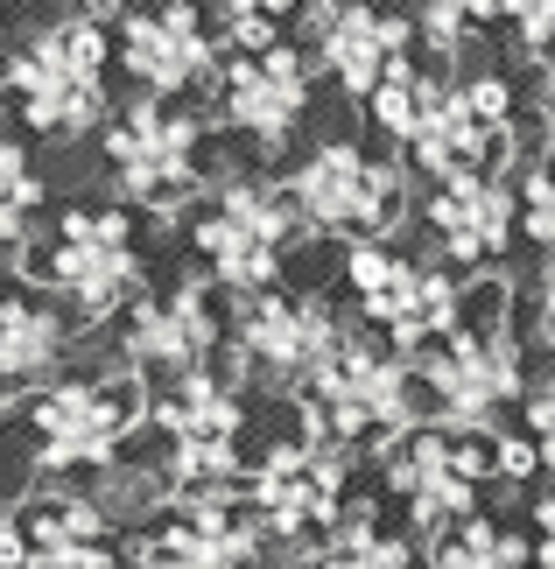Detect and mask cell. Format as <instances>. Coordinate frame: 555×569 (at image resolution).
<instances>
[{
	"mask_svg": "<svg viewBox=\"0 0 555 569\" xmlns=\"http://www.w3.org/2000/svg\"><path fill=\"white\" fill-rule=\"evenodd\" d=\"M506 274L464 281V331L450 345H436L429 359H415V380L429 387V422L450 436H499V415L527 393L521 338L506 323Z\"/></svg>",
	"mask_w": 555,
	"mask_h": 569,
	"instance_id": "cell-1",
	"label": "cell"
},
{
	"mask_svg": "<svg viewBox=\"0 0 555 569\" xmlns=\"http://www.w3.org/2000/svg\"><path fill=\"white\" fill-rule=\"evenodd\" d=\"M106 21H113L106 8L57 14L8 57L0 84H8V99H14V113H21L29 134L78 141V134H92V127L106 120V63L120 57V42H113Z\"/></svg>",
	"mask_w": 555,
	"mask_h": 569,
	"instance_id": "cell-2",
	"label": "cell"
},
{
	"mask_svg": "<svg viewBox=\"0 0 555 569\" xmlns=\"http://www.w3.org/2000/svg\"><path fill=\"white\" fill-rule=\"evenodd\" d=\"M415 359H402L380 331H351L345 352L309 380L296 401H303V422L309 436H330V443L359 450L373 443V457L394 450L402 436H415L429 415L415 408Z\"/></svg>",
	"mask_w": 555,
	"mask_h": 569,
	"instance_id": "cell-3",
	"label": "cell"
},
{
	"mask_svg": "<svg viewBox=\"0 0 555 569\" xmlns=\"http://www.w3.org/2000/svg\"><path fill=\"white\" fill-rule=\"evenodd\" d=\"M155 415V393L135 366H106V373H71L50 380L29 401V429H36V465L42 471H113L120 443Z\"/></svg>",
	"mask_w": 555,
	"mask_h": 569,
	"instance_id": "cell-4",
	"label": "cell"
},
{
	"mask_svg": "<svg viewBox=\"0 0 555 569\" xmlns=\"http://www.w3.org/2000/svg\"><path fill=\"white\" fill-rule=\"evenodd\" d=\"M288 197H296L303 226L351 239V247H387L408 218V162L402 156H366L359 141H317L288 169Z\"/></svg>",
	"mask_w": 555,
	"mask_h": 569,
	"instance_id": "cell-5",
	"label": "cell"
},
{
	"mask_svg": "<svg viewBox=\"0 0 555 569\" xmlns=\"http://www.w3.org/2000/svg\"><path fill=\"white\" fill-rule=\"evenodd\" d=\"M21 274L57 289L85 323H106L113 310L141 302V253H135V211L127 204H71L57 232L21 260Z\"/></svg>",
	"mask_w": 555,
	"mask_h": 569,
	"instance_id": "cell-6",
	"label": "cell"
},
{
	"mask_svg": "<svg viewBox=\"0 0 555 569\" xmlns=\"http://www.w3.org/2000/svg\"><path fill=\"white\" fill-rule=\"evenodd\" d=\"M345 281L359 296L366 331H380L402 359H429L464 331V281L402 247H345Z\"/></svg>",
	"mask_w": 555,
	"mask_h": 569,
	"instance_id": "cell-7",
	"label": "cell"
},
{
	"mask_svg": "<svg viewBox=\"0 0 555 569\" xmlns=\"http://www.w3.org/2000/svg\"><path fill=\"white\" fill-rule=\"evenodd\" d=\"M303 232V211L288 183H260V177H232L218 190V204L197 218V253H205V268L218 289L232 296H275L281 281V260L296 247Z\"/></svg>",
	"mask_w": 555,
	"mask_h": 569,
	"instance_id": "cell-8",
	"label": "cell"
},
{
	"mask_svg": "<svg viewBox=\"0 0 555 569\" xmlns=\"http://www.w3.org/2000/svg\"><path fill=\"white\" fill-rule=\"evenodd\" d=\"M351 450L330 436H281L247 478V513L268 528V541H317L345 520L351 507Z\"/></svg>",
	"mask_w": 555,
	"mask_h": 569,
	"instance_id": "cell-9",
	"label": "cell"
},
{
	"mask_svg": "<svg viewBox=\"0 0 555 569\" xmlns=\"http://www.w3.org/2000/svg\"><path fill=\"white\" fill-rule=\"evenodd\" d=\"M380 478L408 507L415 535L443 541L450 528L478 520V478H493V436H450V429L422 422L394 450H380Z\"/></svg>",
	"mask_w": 555,
	"mask_h": 569,
	"instance_id": "cell-10",
	"label": "cell"
},
{
	"mask_svg": "<svg viewBox=\"0 0 555 569\" xmlns=\"http://www.w3.org/2000/svg\"><path fill=\"white\" fill-rule=\"evenodd\" d=\"M106 162H113L120 197H135L148 211H169L205 177V120H197L190 106L141 99L106 127Z\"/></svg>",
	"mask_w": 555,
	"mask_h": 569,
	"instance_id": "cell-11",
	"label": "cell"
},
{
	"mask_svg": "<svg viewBox=\"0 0 555 569\" xmlns=\"http://www.w3.org/2000/svg\"><path fill=\"white\" fill-rule=\"evenodd\" d=\"M351 331H359V323H345L330 302H317V296H281V289H275V296H254L247 310H239L232 352H239V366H247V373L275 380V387H288V393H303L330 359L345 352Z\"/></svg>",
	"mask_w": 555,
	"mask_h": 569,
	"instance_id": "cell-12",
	"label": "cell"
},
{
	"mask_svg": "<svg viewBox=\"0 0 555 569\" xmlns=\"http://www.w3.org/2000/svg\"><path fill=\"white\" fill-rule=\"evenodd\" d=\"M113 42H120V71L155 106H176L190 84L226 78L205 8H127V14H113Z\"/></svg>",
	"mask_w": 555,
	"mask_h": 569,
	"instance_id": "cell-13",
	"label": "cell"
},
{
	"mask_svg": "<svg viewBox=\"0 0 555 569\" xmlns=\"http://www.w3.org/2000/svg\"><path fill=\"white\" fill-rule=\"evenodd\" d=\"M218 338H226V323L211 310V281H176V289L141 296L120 317V366H135L141 380L148 373H162V380L211 373Z\"/></svg>",
	"mask_w": 555,
	"mask_h": 569,
	"instance_id": "cell-14",
	"label": "cell"
},
{
	"mask_svg": "<svg viewBox=\"0 0 555 569\" xmlns=\"http://www.w3.org/2000/svg\"><path fill=\"white\" fill-rule=\"evenodd\" d=\"M268 556V528L239 499H184L155 528H141V569H254Z\"/></svg>",
	"mask_w": 555,
	"mask_h": 569,
	"instance_id": "cell-15",
	"label": "cell"
},
{
	"mask_svg": "<svg viewBox=\"0 0 555 569\" xmlns=\"http://www.w3.org/2000/svg\"><path fill=\"white\" fill-rule=\"evenodd\" d=\"M422 226L436 232V253L450 268H485L514 247L521 232V177H499V169H472L457 183H436L422 197Z\"/></svg>",
	"mask_w": 555,
	"mask_h": 569,
	"instance_id": "cell-16",
	"label": "cell"
},
{
	"mask_svg": "<svg viewBox=\"0 0 555 569\" xmlns=\"http://www.w3.org/2000/svg\"><path fill=\"white\" fill-rule=\"evenodd\" d=\"M309 36H317V71L338 92L366 99L408 63L415 50V14H387V8H303Z\"/></svg>",
	"mask_w": 555,
	"mask_h": 569,
	"instance_id": "cell-17",
	"label": "cell"
},
{
	"mask_svg": "<svg viewBox=\"0 0 555 569\" xmlns=\"http://www.w3.org/2000/svg\"><path fill=\"white\" fill-rule=\"evenodd\" d=\"M303 113H309V63L296 57V42H281L268 57H239L218 78V120L239 141H254L260 156H281Z\"/></svg>",
	"mask_w": 555,
	"mask_h": 569,
	"instance_id": "cell-18",
	"label": "cell"
},
{
	"mask_svg": "<svg viewBox=\"0 0 555 569\" xmlns=\"http://www.w3.org/2000/svg\"><path fill=\"white\" fill-rule=\"evenodd\" d=\"M148 422L162 429V443H239L247 401H239V387L226 373H184L155 393Z\"/></svg>",
	"mask_w": 555,
	"mask_h": 569,
	"instance_id": "cell-19",
	"label": "cell"
},
{
	"mask_svg": "<svg viewBox=\"0 0 555 569\" xmlns=\"http://www.w3.org/2000/svg\"><path fill=\"white\" fill-rule=\"evenodd\" d=\"M63 352H71V323L63 310H50L42 296L29 289H8L0 296V380H50Z\"/></svg>",
	"mask_w": 555,
	"mask_h": 569,
	"instance_id": "cell-20",
	"label": "cell"
},
{
	"mask_svg": "<svg viewBox=\"0 0 555 569\" xmlns=\"http://www.w3.org/2000/svg\"><path fill=\"white\" fill-rule=\"evenodd\" d=\"M21 535H29V562H57V556H78V549H106L113 520L99 513L92 492H36L21 507Z\"/></svg>",
	"mask_w": 555,
	"mask_h": 569,
	"instance_id": "cell-21",
	"label": "cell"
},
{
	"mask_svg": "<svg viewBox=\"0 0 555 569\" xmlns=\"http://www.w3.org/2000/svg\"><path fill=\"white\" fill-rule=\"evenodd\" d=\"M317 569H415V549H408V535H380L373 499H351L345 520L324 535Z\"/></svg>",
	"mask_w": 555,
	"mask_h": 569,
	"instance_id": "cell-22",
	"label": "cell"
},
{
	"mask_svg": "<svg viewBox=\"0 0 555 569\" xmlns=\"http://www.w3.org/2000/svg\"><path fill=\"white\" fill-rule=\"evenodd\" d=\"M527 562H535V541L493 528L485 513L450 528L443 541H429V569H527Z\"/></svg>",
	"mask_w": 555,
	"mask_h": 569,
	"instance_id": "cell-23",
	"label": "cell"
},
{
	"mask_svg": "<svg viewBox=\"0 0 555 569\" xmlns=\"http://www.w3.org/2000/svg\"><path fill=\"white\" fill-rule=\"evenodd\" d=\"M42 211V177L21 141H0V247H29V226Z\"/></svg>",
	"mask_w": 555,
	"mask_h": 569,
	"instance_id": "cell-24",
	"label": "cell"
},
{
	"mask_svg": "<svg viewBox=\"0 0 555 569\" xmlns=\"http://www.w3.org/2000/svg\"><path fill=\"white\" fill-rule=\"evenodd\" d=\"M281 8H211V36H218V50H226V63H239V57H268V50H281Z\"/></svg>",
	"mask_w": 555,
	"mask_h": 569,
	"instance_id": "cell-25",
	"label": "cell"
},
{
	"mask_svg": "<svg viewBox=\"0 0 555 569\" xmlns=\"http://www.w3.org/2000/svg\"><path fill=\"white\" fill-rule=\"evenodd\" d=\"M521 239L535 253H548V274H555V156L527 162L521 177Z\"/></svg>",
	"mask_w": 555,
	"mask_h": 569,
	"instance_id": "cell-26",
	"label": "cell"
},
{
	"mask_svg": "<svg viewBox=\"0 0 555 569\" xmlns=\"http://www.w3.org/2000/svg\"><path fill=\"white\" fill-rule=\"evenodd\" d=\"M472 21H478V8H450V0H436V8H415V42H429V50L450 63V57L472 50Z\"/></svg>",
	"mask_w": 555,
	"mask_h": 569,
	"instance_id": "cell-27",
	"label": "cell"
},
{
	"mask_svg": "<svg viewBox=\"0 0 555 569\" xmlns=\"http://www.w3.org/2000/svg\"><path fill=\"white\" fill-rule=\"evenodd\" d=\"M506 21H514V50L521 57H535L542 71L555 78V0H521V8H506Z\"/></svg>",
	"mask_w": 555,
	"mask_h": 569,
	"instance_id": "cell-28",
	"label": "cell"
},
{
	"mask_svg": "<svg viewBox=\"0 0 555 569\" xmlns=\"http://www.w3.org/2000/svg\"><path fill=\"white\" fill-rule=\"evenodd\" d=\"M535 471H548L542 465V443H535V436H514V429H499L493 436V478H506V486H521V478H535Z\"/></svg>",
	"mask_w": 555,
	"mask_h": 569,
	"instance_id": "cell-29",
	"label": "cell"
},
{
	"mask_svg": "<svg viewBox=\"0 0 555 569\" xmlns=\"http://www.w3.org/2000/svg\"><path fill=\"white\" fill-rule=\"evenodd\" d=\"M527 436L542 443V465L555 471V373H548L535 393H527Z\"/></svg>",
	"mask_w": 555,
	"mask_h": 569,
	"instance_id": "cell-30",
	"label": "cell"
},
{
	"mask_svg": "<svg viewBox=\"0 0 555 569\" xmlns=\"http://www.w3.org/2000/svg\"><path fill=\"white\" fill-rule=\"evenodd\" d=\"M0 569H36L29 562V535H21V513L0 507Z\"/></svg>",
	"mask_w": 555,
	"mask_h": 569,
	"instance_id": "cell-31",
	"label": "cell"
},
{
	"mask_svg": "<svg viewBox=\"0 0 555 569\" xmlns=\"http://www.w3.org/2000/svg\"><path fill=\"white\" fill-rule=\"evenodd\" d=\"M535 562L555 569V492L535 499Z\"/></svg>",
	"mask_w": 555,
	"mask_h": 569,
	"instance_id": "cell-32",
	"label": "cell"
},
{
	"mask_svg": "<svg viewBox=\"0 0 555 569\" xmlns=\"http://www.w3.org/2000/svg\"><path fill=\"white\" fill-rule=\"evenodd\" d=\"M535 345L555 359V274H548V289H542V302H535Z\"/></svg>",
	"mask_w": 555,
	"mask_h": 569,
	"instance_id": "cell-33",
	"label": "cell"
},
{
	"mask_svg": "<svg viewBox=\"0 0 555 569\" xmlns=\"http://www.w3.org/2000/svg\"><path fill=\"white\" fill-rule=\"evenodd\" d=\"M0 422H8V380H0Z\"/></svg>",
	"mask_w": 555,
	"mask_h": 569,
	"instance_id": "cell-34",
	"label": "cell"
},
{
	"mask_svg": "<svg viewBox=\"0 0 555 569\" xmlns=\"http://www.w3.org/2000/svg\"><path fill=\"white\" fill-rule=\"evenodd\" d=\"M548 113H555V78H548Z\"/></svg>",
	"mask_w": 555,
	"mask_h": 569,
	"instance_id": "cell-35",
	"label": "cell"
},
{
	"mask_svg": "<svg viewBox=\"0 0 555 569\" xmlns=\"http://www.w3.org/2000/svg\"><path fill=\"white\" fill-rule=\"evenodd\" d=\"M0 21H8V14H0Z\"/></svg>",
	"mask_w": 555,
	"mask_h": 569,
	"instance_id": "cell-36",
	"label": "cell"
}]
</instances>
